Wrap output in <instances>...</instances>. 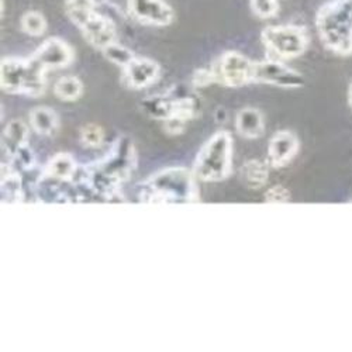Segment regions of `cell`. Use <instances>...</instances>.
Masks as SVG:
<instances>
[{
	"instance_id": "26",
	"label": "cell",
	"mask_w": 352,
	"mask_h": 352,
	"mask_svg": "<svg viewBox=\"0 0 352 352\" xmlns=\"http://www.w3.org/2000/svg\"><path fill=\"white\" fill-rule=\"evenodd\" d=\"M254 13L261 19H271L276 14L279 0H250Z\"/></svg>"
},
{
	"instance_id": "24",
	"label": "cell",
	"mask_w": 352,
	"mask_h": 352,
	"mask_svg": "<svg viewBox=\"0 0 352 352\" xmlns=\"http://www.w3.org/2000/svg\"><path fill=\"white\" fill-rule=\"evenodd\" d=\"M79 140L85 148L96 150L104 144V130L94 123L85 124L79 131Z\"/></svg>"
},
{
	"instance_id": "8",
	"label": "cell",
	"mask_w": 352,
	"mask_h": 352,
	"mask_svg": "<svg viewBox=\"0 0 352 352\" xmlns=\"http://www.w3.org/2000/svg\"><path fill=\"white\" fill-rule=\"evenodd\" d=\"M212 80L226 87H241L254 83L255 61L239 51H227L208 67Z\"/></svg>"
},
{
	"instance_id": "18",
	"label": "cell",
	"mask_w": 352,
	"mask_h": 352,
	"mask_svg": "<svg viewBox=\"0 0 352 352\" xmlns=\"http://www.w3.org/2000/svg\"><path fill=\"white\" fill-rule=\"evenodd\" d=\"M241 181L243 184L252 190H259L265 188L270 176H271V166L267 161L261 160H250L244 162V165L240 169Z\"/></svg>"
},
{
	"instance_id": "1",
	"label": "cell",
	"mask_w": 352,
	"mask_h": 352,
	"mask_svg": "<svg viewBox=\"0 0 352 352\" xmlns=\"http://www.w3.org/2000/svg\"><path fill=\"white\" fill-rule=\"evenodd\" d=\"M137 168V153L130 138L122 137L113 144L106 157L79 166L75 184L85 200L87 196L100 200H117L122 188Z\"/></svg>"
},
{
	"instance_id": "11",
	"label": "cell",
	"mask_w": 352,
	"mask_h": 352,
	"mask_svg": "<svg viewBox=\"0 0 352 352\" xmlns=\"http://www.w3.org/2000/svg\"><path fill=\"white\" fill-rule=\"evenodd\" d=\"M127 13L135 21L153 27H166L173 21V9L165 0H127Z\"/></svg>"
},
{
	"instance_id": "23",
	"label": "cell",
	"mask_w": 352,
	"mask_h": 352,
	"mask_svg": "<svg viewBox=\"0 0 352 352\" xmlns=\"http://www.w3.org/2000/svg\"><path fill=\"white\" fill-rule=\"evenodd\" d=\"M20 25H21L23 33H25L30 37H41L45 34L48 28V23L45 17L36 10L25 12L20 19Z\"/></svg>"
},
{
	"instance_id": "19",
	"label": "cell",
	"mask_w": 352,
	"mask_h": 352,
	"mask_svg": "<svg viewBox=\"0 0 352 352\" xmlns=\"http://www.w3.org/2000/svg\"><path fill=\"white\" fill-rule=\"evenodd\" d=\"M28 126L41 137H52L60 129V119L51 107L38 106L30 111Z\"/></svg>"
},
{
	"instance_id": "27",
	"label": "cell",
	"mask_w": 352,
	"mask_h": 352,
	"mask_svg": "<svg viewBox=\"0 0 352 352\" xmlns=\"http://www.w3.org/2000/svg\"><path fill=\"white\" fill-rule=\"evenodd\" d=\"M292 195L289 192L287 188L282 186V185H274L271 186L265 195H263V200L267 203H287L290 201Z\"/></svg>"
},
{
	"instance_id": "2",
	"label": "cell",
	"mask_w": 352,
	"mask_h": 352,
	"mask_svg": "<svg viewBox=\"0 0 352 352\" xmlns=\"http://www.w3.org/2000/svg\"><path fill=\"white\" fill-rule=\"evenodd\" d=\"M197 178L192 169L165 168L137 185V200L141 203H197L200 200Z\"/></svg>"
},
{
	"instance_id": "7",
	"label": "cell",
	"mask_w": 352,
	"mask_h": 352,
	"mask_svg": "<svg viewBox=\"0 0 352 352\" xmlns=\"http://www.w3.org/2000/svg\"><path fill=\"white\" fill-rule=\"evenodd\" d=\"M261 41L270 58L285 63L302 56L309 48L306 28L298 24L267 25L261 33Z\"/></svg>"
},
{
	"instance_id": "14",
	"label": "cell",
	"mask_w": 352,
	"mask_h": 352,
	"mask_svg": "<svg viewBox=\"0 0 352 352\" xmlns=\"http://www.w3.org/2000/svg\"><path fill=\"white\" fill-rule=\"evenodd\" d=\"M161 75V67L150 58L135 56L123 68V80L130 89H145L154 85Z\"/></svg>"
},
{
	"instance_id": "4",
	"label": "cell",
	"mask_w": 352,
	"mask_h": 352,
	"mask_svg": "<svg viewBox=\"0 0 352 352\" xmlns=\"http://www.w3.org/2000/svg\"><path fill=\"white\" fill-rule=\"evenodd\" d=\"M232 135L226 131L214 133L201 145L195 162L193 173L201 182H223L232 172Z\"/></svg>"
},
{
	"instance_id": "21",
	"label": "cell",
	"mask_w": 352,
	"mask_h": 352,
	"mask_svg": "<svg viewBox=\"0 0 352 352\" xmlns=\"http://www.w3.org/2000/svg\"><path fill=\"white\" fill-rule=\"evenodd\" d=\"M65 10L72 24L82 28L99 10L96 0H67Z\"/></svg>"
},
{
	"instance_id": "12",
	"label": "cell",
	"mask_w": 352,
	"mask_h": 352,
	"mask_svg": "<svg viewBox=\"0 0 352 352\" xmlns=\"http://www.w3.org/2000/svg\"><path fill=\"white\" fill-rule=\"evenodd\" d=\"M83 38L92 47L103 51L109 45L117 41V27L114 20L107 14L99 3L98 13L87 21L82 28H79Z\"/></svg>"
},
{
	"instance_id": "10",
	"label": "cell",
	"mask_w": 352,
	"mask_h": 352,
	"mask_svg": "<svg viewBox=\"0 0 352 352\" xmlns=\"http://www.w3.org/2000/svg\"><path fill=\"white\" fill-rule=\"evenodd\" d=\"M33 60L47 72L63 69L74 63L75 52L63 38L51 37L45 40L32 55Z\"/></svg>"
},
{
	"instance_id": "15",
	"label": "cell",
	"mask_w": 352,
	"mask_h": 352,
	"mask_svg": "<svg viewBox=\"0 0 352 352\" xmlns=\"http://www.w3.org/2000/svg\"><path fill=\"white\" fill-rule=\"evenodd\" d=\"M2 201L6 204H17L25 200V186L23 175L10 164H2V184H0Z\"/></svg>"
},
{
	"instance_id": "9",
	"label": "cell",
	"mask_w": 352,
	"mask_h": 352,
	"mask_svg": "<svg viewBox=\"0 0 352 352\" xmlns=\"http://www.w3.org/2000/svg\"><path fill=\"white\" fill-rule=\"evenodd\" d=\"M254 83H265L283 89H299L305 86V76L285 64V61L267 56L265 60L255 61Z\"/></svg>"
},
{
	"instance_id": "3",
	"label": "cell",
	"mask_w": 352,
	"mask_h": 352,
	"mask_svg": "<svg viewBox=\"0 0 352 352\" xmlns=\"http://www.w3.org/2000/svg\"><path fill=\"white\" fill-rule=\"evenodd\" d=\"M321 44L340 56L352 54V0H330L316 16Z\"/></svg>"
},
{
	"instance_id": "16",
	"label": "cell",
	"mask_w": 352,
	"mask_h": 352,
	"mask_svg": "<svg viewBox=\"0 0 352 352\" xmlns=\"http://www.w3.org/2000/svg\"><path fill=\"white\" fill-rule=\"evenodd\" d=\"M79 165L74 160V157L68 153L55 154L47 165L43 168L41 173L47 178L63 181V182H75Z\"/></svg>"
},
{
	"instance_id": "5",
	"label": "cell",
	"mask_w": 352,
	"mask_h": 352,
	"mask_svg": "<svg viewBox=\"0 0 352 352\" xmlns=\"http://www.w3.org/2000/svg\"><path fill=\"white\" fill-rule=\"evenodd\" d=\"M47 71L32 56L5 58L0 64V86L12 95L40 98L45 92Z\"/></svg>"
},
{
	"instance_id": "17",
	"label": "cell",
	"mask_w": 352,
	"mask_h": 352,
	"mask_svg": "<svg viewBox=\"0 0 352 352\" xmlns=\"http://www.w3.org/2000/svg\"><path fill=\"white\" fill-rule=\"evenodd\" d=\"M236 130L247 140H256L265 133L263 114L255 107H244L236 116Z\"/></svg>"
},
{
	"instance_id": "25",
	"label": "cell",
	"mask_w": 352,
	"mask_h": 352,
	"mask_svg": "<svg viewBox=\"0 0 352 352\" xmlns=\"http://www.w3.org/2000/svg\"><path fill=\"white\" fill-rule=\"evenodd\" d=\"M103 54H104V56L107 58L110 63H113L117 67H120L122 69L124 67H127L134 60V58L137 56V55L133 54L131 50H129L127 47L119 44L117 41L113 43L111 45H109L106 50H103Z\"/></svg>"
},
{
	"instance_id": "22",
	"label": "cell",
	"mask_w": 352,
	"mask_h": 352,
	"mask_svg": "<svg viewBox=\"0 0 352 352\" xmlns=\"http://www.w3.org/2000/svg\"><path fill=\"white\" fill-rule=\"evenodd\" d=\"M54 95L63 102H76L83 95V83L76 76H63L54 83Z\"/></svg>"
},
{
	"instance_id": "6",
	"label": "cell",
	"mask_w": 352,
	"mask_h": 352,
	"mask_svg": "<svg viewBox=\"0 0 352 352\" xmlns=\"http://www.w3.org/2000/svg\"><path fill=\"white\" fill-rule=\"evenodd\" d=\"M199 98L193 89L186 86H178L165 95L145 99L142 107L145 113L157 120H179L184 123L195 119L199 113Z\"/></svg>"
},
{
	"instance_id": "13",
	"label": "cell",
	"mask_w": 352,
	"mask_h": 352,
	"mask_svg": "<svg viewBox=\"0 0 352 352\" xmlns=\"http://www.w3.org/2000/svg\"><path fill=\"white\" fill-rule=\"evenodd\" d=\"M299 146V140L292 131H276L268 142L265 161L268 162L271 169H282L296 158Z\"/></svg>"
},
{
	"instance_id": "20",
	"label": "cell",
	"mask_w": 352,
	"mask_h": 352,
	"mask_svg": "<svg viewBox=\"0 0 352 352\" xmlns=\"http://www.w3.org/2000/svg\"><path fill=\"white\" fill-rule=\"evenodd\" d=\"M28 144V126L20 120H12L2 135V148L9 158H12L21 146Z\"/></svg>"
}]
</instances>
